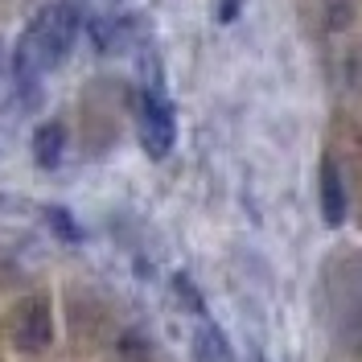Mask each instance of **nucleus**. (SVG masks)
I'll return each instance as SVG.
<instances>
[{
  "label": "nucleus",
  "instance_id": "obj_1",
  "mask_svg": "<svg viewBox=\"0 0 362 362\" xmlns=\"http://www.w3.org/2000/svg\"><path fill=\"white\" fill-rule=\"evenodd\" d=\"M83 25H87V4L83 0H54L25 25V37L37 49L45 70H58L74 54V45L83 37Z\"/></svg>",
  "mask_w": 362,
  "mask_h": 362
},
{
  "label": "nucleus",
  "instance_id": "obj_2",
  "mask_svg": "<svg viewBox=\"0 0 362 362\" xmlns=\"http://www.w3.org/2000/svg\"><path fill=\"white\" fill-rule=\"evenodd\" d=\"M140 144L153 160H165L177 144V115L160 90H144L140 99Z\"/></svg>",
  "mask_w": 362,
  "mask_h": 362
},
{
  "label": "nucleus",
  "instance_id": "obj_3",
  "mask_svg": "<svg viewBox=\"0 0 362 362\" xmlns=\"http://www.w3.org/2000/svg\"><path fill=\"white\" fill-rule=\"evenodd\" d=\"M83 33H87L90 49H95L99 58H107V54H115V49H124V45H128V37H132V21H124V17H95V13H87Z\"/></svg>",
  "mask_w": 362,
  "mask_h": 362
},
{
  "label": "nucleus",
  "instance_id": "obj_4",
  "mask_svg": "<svg viewBox=\"0 0 362 362\" xmlns=\"http://www.w3.org/2000/svg\"><path fill=\"white\" fill-rule=\"evenodd\" d=\"M321 218L325 226L346 223V185H341V169L334 157L321 160Z\"/></svg>",
  "mask_w": 362,
  "mask_h": 362
},
{
  "label": "nucleus",
  "instance_id": "obj_5",
  "mask_svg": "<svg viewBox=\"0 0 362 362\" xmlns=\"http://www.w3.org/2000/svg\"><path fill=\"white\" fill-rule=\"evenodd\" d=\"M62 153H66V128L58 119L37 124V132H33V160H37V169H58Z\"/></svg>",
  "mask_w": 362,
  "mask_h": 362
},
{
  "label": "nucleus",
  "instance_id": "obj_6",
  "mask_svg": "<svg viewBox=\"0 0 362 362\" xmlns=\"http://www.w3.org/2000/svg\"><path fill=\"white\" fill-rule=\"evenodd\" d=\"M189 346H194V362H235V350H230L226 334L214 321H202L194 329V341Z\"/></svg>",
  "mask_w": 362,
  "mask_h": 362
},
{
  "label": "nucleus",
  "instance_id": "obj_7",
  "mask_svg": "<svg viewBox=\"0 0 362 362\" xmlns=\"http://www.w3.org/2000/svg\"><path fill=\"white\" fill-rule=\"evenodd\" d=\"M42 214H45V223H49V230H54L58 239H66V243H83V226H78V218L70 214L66 206H45Z\"/></svg>",
  "mask_w": 362,
  "mask_h": 362
},
{
  "label": "nucleus",
  "instance_id": "obj_8",
  "mask_svg": "<svg viewBox=\"0 0 362 362\" xmlns=\"http://www.w3.org/2000/svg\"><path fill=\"white\" fill-rule=\"evenodd\" d=\"M173 293H177V300L189 309V313H198L202 317L206 313V296H202V288L185 276V272H173Z\"/></svg>",
  "mask_w": 362,
  "mask_h": 362
},
{
  "label": "nucleus",
  "instance_id": "obj_9",
  "mask_svg": "<svg viewBox=\"0 0 362 362\" xmlns=\"http://www.w3.org/2000/svg\"><path fill=\"white\" fill-rule=\"evenodd\" d=\"M341 341H346L354 354H362V309L354 317H346V325H341Z\"/></svg>",
  "mask_w": 362,
  "mask_h": 362
},
{
  "label": "nucleus",
  "instance_id": "obj_10",
  "mask_svg": "<svg viewBox=\"0 0 362 362\" xmlns=\"http://www.w3.org/2000/svg\"><path fill=\"white\" fill-rule=\"evenodd\" d=\"M350 17H354V8H350L346 0H338V4H329V13H325V21H329V29H346V25H350Z\"/></svg>",
  "mask_w": 362,
  "mask_h": 362
},
{
  "label": "nucleus",
  "instance_id": "obj_11",
  "mask_svg": "<svg viewBox=\"0 0 362 362\" xmlns=\"http://www.w3.org/2000/svg\"><path fill=\"white\" fill-rule=\"evenodd\" d=\"M243 13V0H218V8H214V17L218 25H235V17Z\"/></svg>",
  "mask_w": 362,
  "mask_h": 362
},
{
  "label": "nucleus",
  "instance_id": "obj_12",
  "mask_svg": "<svg viewBox=\"0 0 362 362\" xmlns=\"http://www.w3.org/2000/svg\"><path fill=\"white\" fill-rule=\"evenodd\" d=\"M354 280H358V293H362V264H358V272H354Z\"/></svg>",
  "mask_w": 362,
  "mask_h": 362
}]
</instances>
